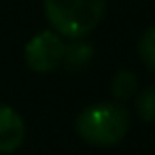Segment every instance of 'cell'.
Segmentation results:
<instances>
[{
  "label": "cell",
  "instance_id": "5b68a950",
  "mask_svg": "<svg viewBox=\"0 0 155 155\" xmlns=\"http://www.w3.org/2000/svg\"><path fill=\"white\" fill-rule=\"evenodd\" d=\"M91 58H94V47L83 43L81 38H72V43L66 45V51H64V64L66 66L83 68Z\"/></svg>",
  "mask_w": 155,
  "mask_h": 155
},
{
  "label": "cell",
  "instance_id": "6da1fadb",
  "mask_svg": "<svg viewBox=\"0 0 155 155\" xmlns=\"http://www.w3.org/2000/svg\"><path fill=\"white\" fill-rule=\"evenodd\" d=\"M53 32L68 38H83L104 17L106 0H43Z\"/></svg>",
  "mask_w": 155,
  "mask_h": 155
},
{
  "label": "cell",
  "instance_id": "277c9868",
  "mask_svg": "<svg viewBox=\"0 0 155 155\" xmlns=\"http://www.w3.org/2000/svg\"><path fill=\"white\" fill-rule=\"evenodd\" d=\"M26 138L21 115L11 106H0V153H13Z\"/></svg>",
  "mask_w": 155,
  "mask_h": 155
},
{
  "label": "cell",
  "instance_id": "3957f363",
  "mask_svg": "<svg viewBox=\"0 0 155 155\" xmlns=\"http://www.w3.org/2000/svg\"><path fill=\"white\" fill-rule=\"evenodd\" d=\"M64 51H66L64 36H60L53 30H45L28 41L24 55L26 64L34 72H51L64 62Z\"/></svg>",
  "mask_w": 155,
  "mask_h": 155
},
{
  "label": "cell",
  "instance_id": "8992f818",
  "mask_svg": "<svg viewBox=\"0 0 155 155\" xmlns=\"http://www.w3.org/2000/svg\"><path fill=\"white\" fill-rule=\"evenodd\" d=\"M138 89V77L132 70H119L110 81V91L117 100H127Z\"/></svg>",
  "mask_w": 155,
  "mask_h": 155
},
{
  "label": "cell",
  "instance_id": "ba28073f",
  "mask_svg": "<svg viewBox=\"0 0 155 155\" xmlns=\"http://www.w3.org/2000/svg\"><path fill=\"white\" fill-rule=\"evenodd\" d=\"M136 110L140 119L144 121H155V85L142 89L136 98Z\"/></svg>",
  "mask_w": 155,
  "mask_h": 155
},
{
  "label": "cell",
  "instance_id": "52a82bcc",
  "mask_svg": "<svg viewBox=\"0 0 155 155\" xmlns=\"http://www.w3.org/2000/svg\"><path fill=\"white\" fill-rule=\"evenodd\" d=\"M138 55H140L142 64L149 70L155 72V26L149 28L140 36V41H138Z\"/></svg>",
  "mask_w": 155,
  "mask_h": 155
},
{
  "label": "cell",
  "instance_id": "7a4b0ae2",
  "mask_svg": "<svg viewBox=\"0 0 155 155\" xmlns=\"http://www.w3.org/2000/svg\"><path fill=\"white\" fill-rule=\"evenodd\" d=\"M130 130V115L117 102H100L87 106L77 119L79 136L96 147H113L123 140Z\"/></svg>",
  "mask_w": 155,
  "mask_h": 155
}]
</instances>
